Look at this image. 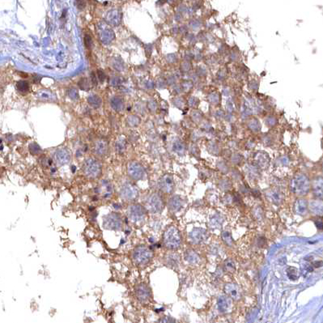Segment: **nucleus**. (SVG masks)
<instances>
[{
    "mask_svg": "<svg viewBox=\"0 0 323 323\" xmlns=\"http://www.w3.org/2000/svg\"><path fill=\"white\" fill-rule=\"evenodd\" d=\"M255 160L257 164H258V165L260 168H265L269 164L268 156H266V154H264V153H258V155L256 156Z\"/></svg>",
    "mask_w": 323,
    "mask_h": 323,
    "instance_id": "21",
    "label": "nucleus"
},
{
    "mask_svg": "<svg viewBox=\"0 0 323 323\" xmlns=\"http://www.w3.org/2000/svg\"><path fill=\"white\" fill-rule=\"evenodd\" d=\"M71 155L70 152L65 148L58 149L55 153V160L58 165H64L70 161Z\"/></svg>",
    "mask_w": 323,
    "mask_h": 323,
    "instance_id": "15",
    "label": "nucleus"
},
{
    "mask_svg": "<svg viewBox=\"0 0 323 323\" xmlns=\"http://www.w3.org/2000/svg\"><path fill=\"white\" fill-rule=\"evenodd\" d=\"M318 221V220H317ZM316 225H317V227H318L319 229H322V222L321 221V220H318V222H316Z\"/></svg>",
    "mask_w": 323,
    "mask_h": 323,
    "instance_id": "42",
    "label": "nucleus"
},
{
    "mask_svg": "<svg viewBox=\"0 0 323 323\" xmlns=\"http://www.w3.org/2000/svg\"><path fill=\"white\" fill-rule=\"evenodd\" d=\"M163 242L164 246L168 250H176L179 248L182 243V237L178 229L174 226L167 228L164 233Z\"/></svg>",
    "mask_w": 323,
    "mask_h": 323,
    "instance_id": "2",
    "label": "nucleus"
},
{
    "mask_svg": "<svg viewBox=\"0 0 323 323\" xmlns=\"http://www.w3.org/2000/svg\"><path fill=\"white\" fill-rule=\"evenodd\" d=\"M218 303H219L220 309H221V310H226V309H228V307L230 306L231 301L228 296H220L219 301H218Z\"/></svg>",
    "mask_w": 323,
    "mask_h": 323,
    "instance_id": "26",
    "label": "nucleus"
},
{
    "mask_svg": "<svg viewBox=\"0 0 323 323\" xmlns=\"http://www.w3.org/2000/svg\"><path fill=\"white\" fill-rule=\"evenodd\" d=\"M182 206V199L179 196H173L168 201V208L173 212H178Z\"/></svg>",
    "mask_w": 323,
    "mask_h": 323,
    "instance_id": "19",
    "label": "nucleus"
},
{
    "mask_svg": "<svg viewBox=\"0 0 323 323\" xmlns=\"http://www.w3.org/2000/svg\"><path fill=\"white\" fill-rule=\"evenodd\" d=\"M127 172L129 176L132 179L136 180V181L143 179L145 175L144 168L139 164L136 163V162H132V163L129 164Z\"/></svg>",
    "mask_w": 323,
    "mask_h": 323,
    "instance_id": "10",
    "label": "nucleus"
},
{
    "mask_svg": "<svg viewBox=\"0 0 323 323\" xmlns=\"http://www.w3.org/2000/svg\"><path fill=\"white\" fill-rule=\"evenodd\" d=\"M111 105L113 106L115 110L117 111H119V110H122L123 109V106H124V104H123V101L120 99V98L115 97L111 101Z\"/></svg>",
    "mask_w": 323,
    "mask_h": 323,
    "instance_id": "27",
    "label": "nucleus"
},
{
    "mask_svg": "<svg viewBox=\"0 0 323 323\" xmlns=\"http://www.w3.org/2000/svg\"><path fill=\"white\" fill-rule=\"evenodd\" d=\"M185 260L187 261L188 262H190V263L195 264L199 262V257H198V255L195 252L192 251V250H189V251L185 253Z\"/></svg>",
    "mask_w": 323,
    "mask_h": 323,
    "instance_id": "24",
    "label": "nucleus"
},
{
    "mask_svg": "<svg viewBox=\"0 0 323 323\" xmlns=\"http://www.w3.org/2000/svg\"><path fill=\"white\" fill-rule=\"evenodd\" d=\"M50 93L49 92H45V91H42V92H40V94H39V96L40 97H42L43 99H45V98H47V99H49L50 98Z\"/></svg>",
    "mask_w": 323,
    "mask_h": 323,
    "instance_id": "38",
    "label": "nucleus"
},
{
    "mask_svg": "<svg viewBox=\"0 0 323 323\" xmlns=\"http://www.w3.org/2000/svg\"><path fill=\"white\" fill-rule=\"evenodd\" d=\"M95 152L99 156H104L107 152V145L103 141H99L95 147Z\"/></svg>",
    "mask_w": 323,
    "mask_h": 323,
    "instance_id": "25",
    "label": "nucleus"
},
{
    "mask_svg": "<svg viewBox=\"0 0 323 323\" xmlns=\"http://www.w3.org/2000/svg\"><path fill=\"white\" fill-rule=\"evenodd\" d=\"M52 164V160L49 159V158H43L42 159V165L45 166V167H48V166H50Z\"/></svg>",
    "mask_w": 323,
    "mask_h": 323,
    "instance_id": "37",
    "label": "nucleus"
},
{
    "mask_svg": "<svg viewBox=\"0 0 323 323\" xmlns=\"http://www.w3.org/2000/svg\"><path fill=\"white\" fill-rule=\"evenodd\" d=\"M224 292L228 296H229L233 299H235V300H238L241 297V295H242L241 289L238 287V285H236L233 283H226L225 286H224Z\"/></svg>",
    "mask_w": 323,
    "mask_h": 323,
    "instance_id": "16",
    "label": "nucleus"
},
{
    "mask_svg": "<svg viewBox=\"0 0 323 323\" xmlns=\"http://www.w3.org/2000/svg\"><path fill=\"white\" fill-rule=\"evenodd\" d=\"M84 43H85V45H86V46H87V48H88V49H91V48H92V40L90 36L85 35V37H84Z\"/></svg>",
    "mask_w": 323,
    "mask_h": 323,
    "instance_id": "36",
    "label": "nucleus"
},
{
    "mask_svg": "<svg viewBox=\"0 0 323 323\" xmlns=\"http://www.w3.org/2000/svg\"><path fill=\"white\" fill-rule=\"evenodd\" d=\"M266 123L271 126L274 125V124H275V119H274V117H268V118L266 119Z\"/></svg>",
    "mask_w": 323,
    "mask_h": 323,
    "instance_id": "40",
    "label": "nucleus"
},
{
    "mask_svg": "<svg viewBox=\"0 0 323 323\" xmlns=\"http://www.w3.org/2000/svg\"><path fill=\"white\" fill-rule=\"evenodd\" d=\"M222 239L224 242V243L226 244H228V245H232L233 243V237L231 236V234L227 231H224V232L222 233Z\"/></svg>",
    "mask_w": 323,
    "mask_h": 323,
    "instance_id": "29",
    "label": "nucleus"
},
{
    "mask_svg": "<svg viewBox=\"0 0 323 323\" xmlns=\"http://www.w3.org/2000/svg\"><path fill=\"white\" fill-rule=\"evenodd\" d=\"M249 126L251 130H253V131H257V130H260V125L257 120H253V121H251L249 124Z\"/></svg>",
    "mask_w": 323,
    "mask_h": 323,
    "instance_id": "34",
    "label": "nucleus"
},
{
    "mask_svg": "<svg viewBox=\"0 0 323 323\" xmlns=\"http://www.w3.org/2000/svg\"><path fill=\"white\" fill-rule=\"evenodd\" d=\"M16 87L19 91L23 92H27V91H28V89H29V84H28V82L19 81L18 83H17Z\"/></svg>",
    "mask_w": 323,
    "mask_h": 323,
    "instance_id": "31",
    "label": "nucleus"
},
{
    "mask_svg": "<svg viewBox=\"0 0 323 323\" xmlns=\"http://www.w3.org/2000/svg\"><path fill=\"white\" fill-rule=\"evenodd\" d=\"M173 151L178 154H183L185 151V147L184 145L181 143V142H176L174 143L173 144Z\"/></svg>",
    "mask_w": 323,
    "mask_h": 323,
    "instance_id": "32",
    "label": "nucleus"
},
{
    "mask_svg": "<svg viewBox=\"0 0 323 323\" xmlns=\"http://www.w3.org/2000/svg\"><path fill=\"white\" fill-rule=\"evenodd\" d=\"M309 210V205L306 200L299 198L295 202L294 204V211L297 215H305Z\"/></svg>",
    "mask_w": 323,
    "mask_h": 323,
    "instance_id": "17",
    "label": "nucleus"
},
{
    "mask_svg": "<svg viewBox=\"0 0 323 323\" xmlns=\"http://www.w3.org/2000/svg\"><path fill=\"white\" fill-rule=\"evenodd\" d=\"M87 101H88L90 105L93 106V107H99L101 104V100L97 96H91L87 99Z\"/></svg>",
    "mask_w": 323,
    "mask_h": 323,
    "instance_id": "30",
    "label": "nucleus"
},
{
    "mask_svg": "<svg viewBox=\"0 0 323 323\" xmlns=\"http://www.w3.org/2000/svg\"><path fill=\"white\" fill-rule=\"evenodd\" d=\"M101 187L104 188V190H105V192L103 194V198H105V199H108V198H110L112 194H113V186H112L111 183L105 180L101 183Z\"/></svg>",
    "mask_w": 323,
    "mask_h": 323,
    "instance_id": "22",
    "label": "nucleus"
},
{
    "mask_svg": "<svg viewBox=\"0 0 323 323\" xmlns=\"http://www.w3.org/2000/svg\"><path fill=\"white\" fill-rule=\"evenodd\" d=\"M147 215V210L140 204L133 203L128 206L127 215L133 223H141L144 221Z\"/></svg>",
    "mask_w": 323,
    "mask_h": 323,
    "instance_id": "4",
    "label": "nucleus"
},
{
    "mask_svg": "<svg viewBox=\"0 0 323 323\" xmlns=\"http://www.w3.org/2000/svg\"><path fill=\"white\" fill-rule=\"evenodd\" d=\"M97 73H98V76H99V79H100V80H101V81H104L105 76V74L103 73V71H101L99 70Z\"/></svg>",
    "mask_w": 323,
    "mask_h": 323,
    "instance_id": "41",
    "label": "nucleus"
},
{
    "mask_svg": "<svg viewBox=\"0 0 323 323\" xmlns=\"http://www.w3.org/2000/svg\"><path fill=\"white\" fill-rule=\"evenodd\" d=\"M153 257V252L150 248L145 245H138L132 253L134 262L139 266L147 265Z\"/></svg>",
    "mask_w": 323,
    "mask_h": 323,
    "instance_id": "3",
    "label": "nucleus"
},
{
    "mask_svg": "<svg viewBox=\"0 0 323 323\" xmlns=\"http://www.w3.org/2000/svg\"><path fill=\"white\" fill-rule=\"evenodd\" d=\"M211 226L212 227V228H217L218 226H220V224H221V222H220V218H218V217H215L213 218L212 220H211Z\"/></svg>",
    "mask_w": 323,
    "mask_h": 323,
    "instance_id": "35",
    "label": "nucleus"
},
{
    "mask_svg": "<svg viewBox=\"0 0 323 323\" xmlns=\"http://www.w3.org/2000/svg\"><path fill=\"white\" fill-rule=\"evenodd\" d=\"M106 20L109 25L117 26L121 22V14L117 10H111L106 15Z\"/></svg>",
    "mask_w": 323,
    "mask_h": 323,
    "instance_id": "18",
    "label": "nucleus"
},
{
    "mask_svg": "<svg viewBox=\"0 0 323 323\" xmlns=\"http://www.w3.org/2000/svg\"><path fill=\"white\" fill-rule=\"evenodd\" d=\"M120 197L126 201H134L138 198V190L135 185L130 182H126L120 188Z\"/></svg>",
    "mask_w": 323,
    "mask_h": 323,
    "instance_id": "8",
    "label": "nucleus"
},
{
    "mask_svg": "<svg viewBox=\"0 0 323 323\" xmlns=\"http://www.w3.org/2000/svg\"><path fill=\"white\" fill-rule=\"evenodd\" d=\"M207 232L203 228H194L189 235L190 242L194 244H200L207 238Z\"/></svg>",
    "mask_w": 323,
    "mask_h": 323,
    "instance_id": "12",
    "label": "nucleus"
},
{
    "mask_svg": "<svg viewBox=\"0 0 323 323\" xmlns=\"http://www.w3.org/2000/svg\"><path fill=\"white\" fill-rule=\"evenodd\" d=\"M266 196L269 201L275 205H280L284 200V196L282 192L275 189L267 190L266 192Z\"/></svg>",
    "mask_w": 323,
    "mask_h": 323,
    "instance_id": "14",
    "label": "nucleus"
},
{
    "mask_svg": "<svg viewBox=\"0 0 323 323\" xmlns=\"http://www.w3.org/2000/svg\"><path fill=\"white\" fill-rule=\"evenodd\" d=\"M313 190L314 195L318 198H322V178L318 177L313 182Z\"/></svg>",
    "mask_w": 323,
    "mask_h": 323,
    "instance_id": "20",
    "label": "nucleus"
},
{
    "mask_svg": "<svg viewBox=\"0 0 323 323\" xmlns=\"http://www.w3.org/2000/svg\"><path fill=\"white\" fill-rule=\"evenodd\" d=\"M224 269H225L226 271L229 272V273H233V272L236 271L235 262H234L232 259L226 260L225 262H224Z\"/></svg>",
    "mask_w": 323,
    "mask_h": 323,
    "instance_id": "28",
    "label": "nucleus"
},
{
    "mask_svg": "<svg viewBox=\"0 0 323 323\" xmlns=\"http://www.w3.org/2000/svg\"><path fill=\"white\" fill-rule=\"evenodd\" d=\"M103 226L105 229L119 231L122 228V219L121 215L117 212H112L104 216Z\"/></svg>",
    "mask_w": 323,
    "mask_h": 323,
    "instance_id": "6",
    "label": "nucleus"
},
{
    "mask_svg": "<svg viewBox=\"0 0 323 323\" xmlns=\"http://www.w3.org/2000/svg\"><path fill=\"white\" fill-rule=\"evenodd\" d=\"M160 189L164 193H171L173 190L174 182L173 179L170 175H164L159 182Z\"/></svg>",
    "mask_w": 323,
    "mask_h": 323,
    "instance_id": "13",
    "label": "nucleus"
},
{
    "mask_svg": "<svg viewBox=\"0 0 323 323\" xmlns=\"http://www.w3.org/2000/svg\"><path fill=\"white\" fill-rule=\"evenodd\" d=\"M97 31L101 41L105 44L110 43L115 37L113 30L104 23H101L97 25Z\"/></svg>",
    "mask_w": 323,
    "mask_h": 323,
    "instance_id": "9",
    "label": "nucleus"
},
{
    "mask_svg": "<svg viewBox=\"0 0 323 323\" xmlns=\"http://www.w3.org/2000/svg\"><path fill=\"white\" fill-rule=\"evenodd\" d=\"M135 296L139 301L146 302L151 298V289L145 283H139L135 288Z\"/></svg>",
    "mask_w": 323,
    "mask_h": 323,
    "instance_id": "11",
    "label": "nucleus"
},
{
    "mask_svg": "<svg viewBox=\"0 0 323 323\" xmlns=\"http://www.w3.org/2000/svg\"><path fill=\"white\" fill-rule=\"evenodd\" d=\"M292 192L296 195L303 196L306 194L310 189V182L305 175L299 174L292 179L290 183Z\"/></svg>",
    "mask_w": 323,
    "mask_h": 323,
    "instance_id": "1",
    "label": "nucleus"
},
{
    "mask_svg": "<svg viewBox=\"0 0 323 323\" xmlns=\"http://www.w3.org/2000/svg\"><path fill=\"white\" fill-rule=\"evenodd\" d=\"M310 210L314 214L322 215V203L319 201H313L310 204Z\"/></svg>",
    "mask_w": 323,
    "mask_h": 323,
    "instance_id": "23",
    "label": "nucleus"
},
{
    "mask_svg": "<svg viewBox=\"0 0 323 323\" xmlns=\"http://www.w3.org/2000/svg\"><path fill=\"white\" fill-rule=\"evenodd\" d=\"M164 200L162 197L157 193L152 194L146 200V210L152 214H157L164 209Z\"/></svg>",
    "mask_w": 323,
    "mask_h": 323,
    "instance_id": "7",
    "label": "nucleus"
},
{
    "mask_svg": "<svg viewBox=\"0 0 323 323\" xmlns=\"http://www.w3.org/2000/svg\"><path fill=\"white\" fill-rule=\"evenodd\" d=\"M29 150L32 154L33 155H37L38 153H40L41 152V149L40 148V147L38 146L37 144H32L29 146Z\"/></svg>",
    "mask_w": 323,
    "mask_h": 323,
    "instance_id": "33",
    "label": "nucleus"
},
{
    "mask_svg": "<svg viewBox=\"0 0 323 323\" xmlns=\"http://www.w3.org/2000/svg\"><path fill=\"white\" fill-rule=\"evenodd\" d=\"M112 206H113V207H114V210L122 209V205L121 203H114Z\"/></svg>",
    "mask_w": 323,
    "mask_h": 323,
    "instance_id": "39",
    "label": "nucleus"
},
{
    "mask_svg": "<svg viewBox=\"0 0 323 323\" xmlns=\"http://www.w3.org/2000/svg\"><path fill=\"white\" fill-rule=\"evenodd\" d=\"M83 170L85 176H87V177L97 178L101 173V164L95 159L89 158L85 160Z\"/></svg>",
    "mask_w": 323,
    "mask_h": 323,
    "instance_id": "5",
    "label": "nucleus"
}]
</instances>
